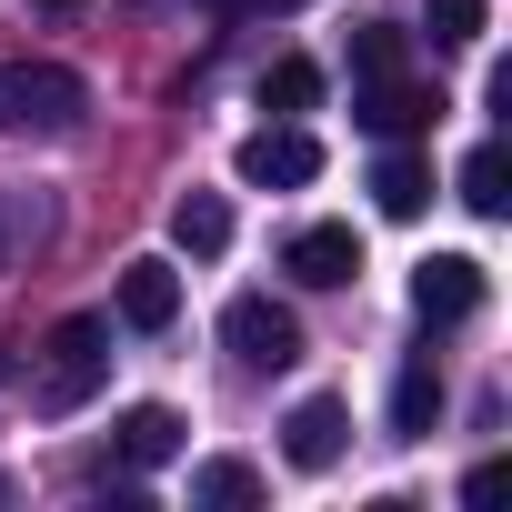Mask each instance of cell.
Here are the masks:
<instances>
[{
	"label": "cell",
	"instance_id": "6",
	"mask_svg": "<svg viewBox=\"0 0 512 512\" xmlns=\"http://www.w3.org/2000/svg\"><path fill=\"white\" fill-rule=\"evenodd\" d=\"M352 121L372 131V141H412V131H432L442 121V91H422V81H362V101H352Z\"/></svg>",
	"mask_w": 512,
	"mask_h": 512
},
{
	"label": "cell",
	"instance_id": "19",
	"mask_svg": "<svg viewBox=\"0 0 512 512\" xmlns=\"http://www.w3.org/2000/svg\"><path fill=\"white\" fill-rule=\"evenodd\" d=\"M482 21H492V0H432V41H452V51H472Z\"/></svg>",
	"mask_w": 512,
	"mask_h": 512
},
{
	"label": "cell",
	"instance_id": "17",
	"mask_svg": "<svg viewBox=\"0 0 512 512\" xmlns=\"http://www.w3.org/2000/svg\"><path fill=\"white\" fill-rule=\"evenodd\" d=\"M312 101H322V61L282 51V61L262 71V111H312Z\"/></svg>",
	"mask_w": 512,
	"mask_h": 512
},
{
	"label": "cell",
	"instance_id": "21",
	"mask_svg": "<svg viewBox=\"0 0 512 512\" xmlns=\"http://www.w3.org/2000/svg\"><path fill=\"white\" fill-rule=\"evenodd\" d=\"M41 11H81V0H41Z\"/></svg>",
	"mask_w": 512,
	"mask_h": 512
},
{
	"label": "cell",
	"instance_id": "15",
	"mask_svg": "<svg viewBox=\"0 0 512 512\" xmlns=\"http://www.w3.org/2000/svg\"><path fill=\"white\" fill-rule=\"evenodd\" d=\"M51 231V201L41 191H0V272L11 262H31V241Z\"/></svg>",
	"mask_w": 512,
	"mask_h": 512
},
{
	"label": "cell",
	"instance_id": "14",
	"mask_svg": "<svg viewBox=\"0 0 512 512\" xmlns=\"http://www.w3.org/2000/svg\"><path fill=\"white\" fill-rule=\"evenodd\" d=\"M462 211H472V221H502V211H512V161H502V141H482V151L462 161Z\"/></svg>",
	"mask_w": 512,
	"mask_h": 512
},
{
	"label": "cell",
	"instance_id": "16",
	"mask_svg": "<svg viewBox=\"0 0 512 512\" xmlns=\"http://www.w3.org/2000/svg\"><path fill=\"white\" fill-rule=\"evenodd\" d=\"M191 502H211V512H251V502H262V472H251V462H201V472H191Z\"/></svg>",
	"mask_w": 512,
	"mask_h": 512
},
{
	"label": "cell",
	"instance_id": "8",
	"mask_svg": "<svg viewBox=\"0 0 512 512\" xmlns=\"http://www.w3.org/2000/svg\"><path fill=\"white\" fill-rule=\"evenodd\" d=\"M342 442H352V412H342L332 392L292 402V422H282V452H292V472H332V462H342Z\"/></svg>",
	"mask_w": 512,
	"mask_h": 512
},
{
	"label": "cell",
	"instance_id": "4",
	"mask_svg": "<svg viewBox=\"0 0 512 512\" xmlns=\"http://www.w3.org/2000/svg\"><path fill=\"white\" fill-rule=\"evenodd\" d=\"M231 171H241L251 191H302V181H322V141L292 131V121H282V131H251V141L231 151Z\"/></svg>",
	"mask_w": 512,
	"mask_h": 512
},
{
	"label": "cell",
	"instance_id": "2",
	"mask_svg": "<svg viewBox=\"0 0 512 512\" xmlns=\"http://www.w3.org/2000/svg\"><path fill=\"white\" fill-rule=\"evenodd\" d=\"M91 91L61 61H0V131H81Z\"/></svg>",
	"mask_w": 512,
	"mask_h": 512
},
{
	"label": "cell",
	"instance_id": "13",
	"mask_svg": "<svg viewBox=\"0 0 512 512\" xmlns=\"http://www.w3.org/2000/svg\"><path fill=\"white\" fill-rule=\"evenodd\" d=\"M432 422H442V372H432V352H422V362H402V382H392V432L422 442Z\"/></svg>",
	"mask_w": 512,
	"mask_h": 512
},
{
	"label": "cell",
	"instance_id": "20",
	"mask_svg": "<svg viewBox=\"0 0 512 512\" xmlns=\"http://www.w3.org/2000/svg\"><path fill=\"white\" fill-rule=\"evenodd\" d=\"M201 11H262V0H201Z\"/></svg>",
	"mask_w": 512,
	"mask_h": 512
},
{
	"label": "cell",
	"instance_id": "3",
	"mask_svg": "<svg viewBox=\"0 0 512 512\" xmlns=\"http://www.w3.org/2000/svg\"><path fill=\"white\" fill-rule=\"evenodd\" d=\"M221 342H231L251 372H292V362H302V322H292L272 292H241V302L221 312Z\"/></svg>",
	"mask_w": 512,
	"mask_h": 512
},
{
	"label": "cell",
	"instance_id": "5",
	"mask_svg": "<svg viewBox=\"0 0 512 512\" xmlns=\"http://www.w3.org/2000/svg\"><path fill=\"white\" fill-rule=\"evenodd\" d=\"M282 272L312 282V292H342V282L362 272V231H352V221H312V231H292V241H282Z\"/></svg>",
	"mask_w": 512,
	"mask_h": 512
},
{
	"label": "cell",
	"instance_id": "10",
	"mask_svg": "<svg viewBox=\"0 0 512 512\" xmlns=\"http://www.w3.org/2000/svg\"><path fill=\"white\" fill-rule=\"evenodd\" d=\"M111 452H121L131 472H151V462H171V452H181V412H171V402H131V412L111 422Z\"/></svg>",
	"mask_w": 512,
	"mask_h": 512
},
{
	"label": "cell",
	"instance_id": "18",
	"mask_svg": "<svg viewBox=\"0 0 512 512\" xmlns=\"http://www.w3.org/2000/svg\"><path fill=\"white\" fill-rule=\"evenodd\" d=\"M392 71H402V31L392 21H362L352 31V81H392Z\"/></svg>",
	"mask_w": 512,
	"mask_h": 512
},
{
	"label": "cell",
	"instance_id": "12",
	"mask_svg": "<svg viewBox=\"0 0 512 512\" xmlns=\"http://www.w3.org/2000/svg\"><path fill=\"white\" fill-rule=\"evenodd\" d=\"M171 241L191 251V262L231 251V201H221V191H191V201H171Z\"/></svg>",
	"mask_w": 512,
	"mask_h": 512
},
{
	"label": "cell",
	"instance_id": "9",
	"mask_svg": "<svg viewBox=\"0 0 512 512\" xmlns=\"http://www.w3.org/2000/svg\"><path fill=\"white\" fill-rule=\"evenodd\" d=\"M121 322L131 332H171L181 322V272L171 262H121Z\"/></svg>",
	"mask_w": 512,
	"mask_h": 512
},
{
	"label": "cell",
	"instance_id": "7",
	"mask_svg": "<svg viewBox=\"0 0 512 512\" xmlns=\"http://www.w3.org/2000/svg\"><path fill=\"white\" fill-rule=\"evenodd\" d=\"M412 312L422 322H472L482 312V262L472 251H432V262L412 272Z\"/></svg>",
	"mask_w": 512,
	"mask_h": 512
},
{
	"label": "cell",
	"instance_id": "11",
	"mask_svg": "<svg viewBox=\"0 0 512 512\" xmlns=\"http://www.w3.org/2000/svg\"><path fill=\"white\" fill-rule=\"evenodd\" d=\"M372 211H382V221H422V211H432V171H422L412 151H382V161H372Z\"/></svg>",
	"mask_w": 512,
	"mask_h": 512
},
{
	"label": "cell",
	"instance_id": "1",
	"mask_svg": "<svg viewBox=\"0 0 512 512\" xmlns=\"http://www.w3.org/2000/svg\"><path fill=\"white\" fill-rule=\"evenodd\" d=\"M101 372H111V322L101 312L51 322V342H41V412H81L101 392Z\"/></svg>",
	"mask_w": 512,
	"mask_h": 512
}]
</instances>
